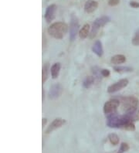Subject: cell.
Returning <instances> with one entry per match:
<instances>
[{"mask_svg": "<svg viewBox=\"0 0 139 153\" xmlns=\"http://www.w3.org/2000/svg\"><path fill=\"white\" fill-rule=\"evenodd\" d=\"M134 113H126L123 115H117L116 113L108 115L107 125L110 128H124L125 125L132 121Z\"/></svg>", "mask_w": 139, "mask_h": 153, "instance_id": "1", "label": "cell"}, {"mask_svg": "<svg viewBox=\"0 0 139 153\" xmlns=\"http://www.w3.org/2000/svg\"><path fill=\"white\" fill-rule=\"evenodd\" d=\"M48 33L56 39H62L68 31V26L63 22H56L49 26Z\"/></svg>", "mask_w": 139, "mask_h": 153, "instance_id": "2", "label": "cell"}, {"mask_svg": "<svg viewBox=\"0 0 139 153\" xmlns=\"http://www.w3.org/2000/svg\"><path fill=\"white\" fill-rule=\"evenodd\" d=\"M138 105V100L134 96L123 97L121 100V108L126 113H135Z\"/></svg>", "mask_w": 139, "mask_h": 153, "instance_id": "3", "label": "cell"}, {"mask_svg": "<svg viewBox=\"0 0 139 153\" xmlns=\"http://www.w3.org/2000/svg\"><path fill=\"white\" fill-rule=\"evenodd\" d=\"M109 21L110 18L107 16H102L95 19L94 22H93L92 28H91V33H90V38L91 39H94L97 36V33L98 32V30H100V28L105 26L107 23H108Z\"/></svg>", "mask_w": 139, "mask_h": 153, "instance_id": "4", "label": "cell"}, {"mask_svg": "<svg viewBox=\"0 0 139 153\" xmlns=\"http://www.w3.org/2000/svg\"><path fill=\"white\" fill-rule=\"evenodd\" d=\"M79 21L76 16L72 15L71 18V24H70V39L71 41H74L76 39V36L79 30Z\"/></svg>", "mask_w": 139, "mask_h": 153, "instance_id": "5", "label": "cell"}, {"mask_svg": "<svg viewBox=\"0 0 139 153\" xmlns=\"http://www.w3.org/2000/svg\"><path fill=\"white\" fill-rule=\"evenodd\" d=\"M120 105V101L118 100H110L107 101L104 104V112L106 115H110V114H114L117 111V108Z\"/></svg>", "mask_w": 139, "mask_h": 153, "instance_id": "6", "label": "cell"}, {"mask_svg": "<svg viewBox=\"0 0 139 153\" xmlns=\"http://www.w3.org/2000/svg\"><path fill=\"white\" fill-rule=\"evenodd\" d=\"M63 91V88L61 84H55L51 86L49 91L48 97L50 100H56L61 96Z\"/></svg>", "mask_w": 139, "mask_h": 153, "instance_id": "7", "label": "cell"}, {"mask_svg": "<svg viewBox=\"0 0 139 153\" xmlns=\"http://www.w3.org/2000/svg\"><path fill=\"white\" fill-rule=\"evenodd\" d=\"M128 84V79H121V80H118L117 82L114 83V84H111V86L108 87V92L110 94L115 93V92L118 91L122 90L123 88H126Z\"/></svg>", "mask_w": 139, "mask_h": 153, "instance_id": "8", "label": "cell"}, {"mask_svg": "<svg viewBox=\"0 0 139 153\" xmlns=\"http://www.w3.org/2000/svg\"><path fill=\"white\" fill-rule=\"evenodd\" d=\"M56 10H57V7H56L55 4H52V5H50V6H49L48 7L46 8V12H45L44 18L47 23H50L54 20V18H55V14Z\"/></svg>", "mask_w": 139, "mask_h": 153, "instance_id": "9", "label": "cell"}, {"mask_svg": "<svg viewBox=\"0 0 139 153\" xmlns=\"http://www.w3.org/2000/svg\"><path fill=\"white\" fill-rule=\"evenodd\" d=\"M65 123H66V121L64 119H62V118H56L49 125L47 129L46 130V134H50V133L54 131L56 129L62 127Z\"/></svg>", "mask_w": 139, "mask_h": 153, "instance_id": "10", "label": "cell"}, {"mask_svg": "<svg viewBox=\"0 0 139 153\" xmlns=\"http://www.w3.org/2000/svg\"><path fill=\"white\" fill-rule=\"evenodd\" d=\"M98 7V3L94 0H88L84 5V11L87 13H92Z\"/></svg>", "mask_w": 139, "mask_h": 153, "instance_id": "11", "label": "cell"}, {"mask_svg": "<svg viewBox=\"0 0 139 153\" xmlns=\"http://www.w3.org/2000/svg\"><path fill=\"white\" fill-rule=\"evenodd\" d=\"M92 51L99 57H101L103 56V54H104V50H103L102 43L100 40H97L95 42L92 47Z\"/></svg>", "mask_w": 139, "mask_h": 153, "instance_id": "12", "label": "cell"}, {"mask_svg": "<svg viewBox=\"0 0 139 153\" xmlns=\"http://www.w3.org/2000/svg\"><path fill=\"white\" fill-rule=\"evenodd\" d=\"M60 67H61V65H60L59 63H55V64L51 66L50 73H51V76H52L53 79L57 78L59 74V71H60Z\"/></svg>", "mask_w": 139, "mask_h": 153, "instance_id": "13", "label": "cell"}, {"mask_svg": "<svg viewBox=\"0 0 139 153\" xmlns=\"http://www.w3.org/2000/svg\"><path fill=\"white\" fill-rule=\"evenodd\" d=\"M125 61H126V57H125V56H124L122 54L114 55L111 59V63L113 64H115V65L122 64L124 63H125Z\"/></svg>", "mask_w": 139, "mask_h": 153, "instance_id": "14", "label": "cell"}, {"mask_svg": "<svg viewBox=\"0 0 139 153\" xmlns=\"http://www.w3.org/2000/svg\"><path fill=\"white\" fill-rule=\"evenodd\" d=\"M90 35V25L89 24H84L81 29H80V32H79V36L80 38L82 39H84Z\"/></svg>", "mask_w": 139, "mask_h": 153, "instance_id": "15", "label": "cell"}, {"mask_svg": "<svg viewBox=\"0 0 139 153\" xmlns=\"http://www.w3.org/2000/svg\"><path fill=\"white\" fill-rule=\"evenodd\" d=\"M114 70L117 73L124 74V73H128V72H132L133 71L132 67H124V66H115L114 67Z\"/></svg>", "mask_w": 139, "mask_h": 153, "instance_id": "16", "label": "cell"}, {"mask_svg": "<svg viewBox=\"0 0 139 153\" xmlns=\"http://www.w3.org/2000/svg\"><path fill=\"white\" fill-rule=\"evenodd\" d=\"M95 78L94 76H87L83 82V88H90L91 86H92L94 83Z\"/></svg>", "mask_w": 139, "mask_h": 153, "instance_id": "17", "label": "cell"}, {"mask_svg": "<svg viewBox=\"0 0 139 153\" xmlns=\"http://www.w3.org/2000/svg\"><path fill=\"white\" fill-rule=\"evenodd\" d=\"M48 64H44L43 67V69H42V84H44L46 81V80L48 79Z\"/></svg>", "mask_w": 139, "mask_h": 153, "instance_id": "18", "label": "cell"}, {"mask_svg": "<svg viewBox=\"0 0 139 153\" xmlns=\"http://www.w3.org/2000/svg\"><path fill=\"white\" fill-rule=\"evenodd\" d=\"M108 138H109V141L111 142V143L114 146H117L119 143V137L117 136V134H114V133H111L108 135Z\"/></svg>", "mask_w": 139, "mask_h": 153, "instance_id": "19", "label": "cell"}, {"mask_svg": "<svg viewBox=\"0 0 139 153\" xmlns=\"http://www.w3.org/2000/svg\"><path fill=\"white\" fill-rule=\"evenodd\" d=\"M129 149V146L127 143H124V142H122L121 145H120V149L118 150L117 153H124L125 152L128 151Z\"/></svg>", "mask_w": 139, "mask_h": 153, "instance_id": "20", "label": "cell"}, {"mask_svg": "<svg viewBox=\"0 0 139 153\" xmlns=\"http://www.w3.org/2000/svg\"><path fill=\"white\" fill-rule=\"evenodd\" d=\"M123 128L126 129L128 131H135V126L133 122L131 121V122H129V123H128L127 125H124Z\"/></svg>", "mask_w": 139, "mask_h": 153, "instance_id": "21", "label": "cell"}, {"mask_svg": "<svg viewBox=\"0 0 139 153\" xmlns=\"http://www.w3.org/2000/svg\"><path fill=\"white\" fill-rule=\"evenodd\" d=\"M132 44L135 46H139V30L136 32L135 36L132 39Z\"/></svg>", "mask_w": 139, "mask_h": 153, "instance_id": "22", "label": "cell"}, {"mask_svg": "<svg viewBox=\"0 0 139 153\" xmlns=\"http://www.w3.org/2000/svg\"><path fill=\"white\" fill-rule=\"evenodd\" d=\"M120 3V0H108V5L110 6H115Z\"/></svg>", "mask_w": 139, "mask_h": 153, "instance_id": "23", "label": "cell"}, {"mask_svg": "<svg viewBox=\"0 0 139 153\" xmlns=\"http://www.w3.org/2000/svg\"><path fill=\"white\" fill-rule=\"evenodd\" d=\"M110 71L108 69H103L101 70V75L104 77H108L110 76Z\"/></svg>", "mask_w": 139, "mask_h": 153, "instance_id": "24", "label": "cell"}, {"mask_svg": "<svg viewBox=\"0 0 139 153\" xmlns=\"http://www.w3.org/2000/svg\"><path fill=\"white\" fill-rule=\"evenodd\" d=\"M129 5L130 6H132V8H135V9L139 8V2H135V1H132V2H130Z\"/></svg>", "mask_w": 139, "mask_h": 153, "instance_id": "25", "label": "cell"}, {"mask_svg": "<svg viewBox=\"0 0 139 153\" xmlns=\"http://www.w3.org/2000/svg\"><path fill=\"white\" fill-rule=\"evenodd\" d=\"M46 121H47L46 118H43V124H42V125H43V127H44V125L46 124Z\"/></svg>", "mask_w": 139, "mask_h": 153, "instance_id": "26", "label": "cell"}, {"mask_svg": "<svg viewBox=\"0 0 139 153\" xmlns=\"http://www.w3.org/2000/svg\"><path fill=\"white\" fill-rule=\"evenodd\" d=\"M42 94H43V98H42V100L43 101H44V90H42Z\"/></svg>", "mask_w": 139, "mask_h": 153, "instance_id": "27", "label": "cell"}, {"mask_svg": "<svg viewBox=\"0 0 139 153\" xmlns=\"http://www.w3.org/2000/svg\"><path fill=\"white\" fill-rule=\"evenodd\" d=\"M47 1H49V0H47Z\"/></svg>", "mask_w": 139, "mask_h": 153, "instance_id": "28", "label": "cell"}]
</instances>
